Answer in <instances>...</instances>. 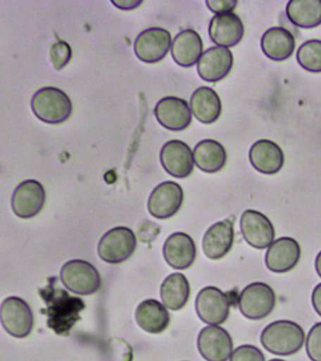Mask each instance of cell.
<instances>
[{
  "label": "cell",
  "mask_w": 321,
  "mask_h": 361,
  "mask_svg": "<svg viewBox=\"0 0 321 361\" xmlns=\"http://www.w3.org/2000/svg\"><path fill=\"white\" fill-rule=\"evenodd\" d=\"M227 154L224 146L218 141L205 140L194 149V161L197 168L206 173H216L227 163Z\"/></svg>",
  "instance_id": "obj_26"
},
{
  "label": "cell",
  "mask_w": 321,
  "mask_h": 361,
  "mask_svg": "<svg viewBox=\"0 0 321 361\" xmlns=\"http://www.w3.org/2000/svg\"><path fill=\"white\" fill-rule=\"evenodd\" d=\"M249 159L253 168L262 174L278 173L284 164L283 149L277 143L260 140L253 143L249 151Z\"/></svg>",
  "instance_id": "obj_20"
},
{
  "label": "cell",
  "mask_w": 321,
  "mask_h": 361,
  "mask_svg": "<svg viewBox=\"0 0 321 361\" xmlns=\"http://www.w3.org/2000/svg\"><path fill=\"white\" fill-rule=\"evenodd\" d=\"M197 348L207 361H227L232 354V338L222 327L206 326L197 338Z\"/></svg>",
  "instance_id": "obj_12"
},
{
  "label": "cell",
  "mask_w": 321,
  "mask_h": 361,
  "mask_svg": "<svg viewBox=\"0 0 321 361\" xmlns=\"http://www.w3.org/2000/svg\"><path fill=\"white\" fill-rule=\"evenodd\" d=\"M312 304L315 312L321 317V283L317 284L313 290Z\"/></svg>",
  "instance_id": "obj_35"
},
{
  "label": "cell",
  "mask_w": 321,
  "mask_h": 361,
  "mask_svg": "<svg viewBox=\"0 0 321 361\" xmlns=\"http://www.w3.org/2000/svg\"><path fill=\"white\" fill-rule=\"evenodd\" d=\"M202 53L201 37L193 30H183L177 34L171 45V54L174 61L183 68H190L196 65L201 58Z\"/></svg>",
  "instance_id": "obj_22"
},
{
  "label": "cell",
  "mask_w": 321,
  "mask_h": 361,
  "mask_svg": "<svg viewBox=\"0 0 321 361\" xmlns=\"http://www.w3.org/2000/svg\"><path fill=\"white\" fill-rule=\"evenodd\" d=\"M238 2L235 0H211V1H206L208 10L213 11L216 16L219 14L232 13L235 10Z\"/></svg>",
  "instance_id": "obj_33"
},
{
  "label": "cell",
  "mask_w": 321,
  "mask_h": 361,
  "mask_svg": "<svg viewBox=\"0 0 321 361\" xmlns=\"http://www.w3.org/2000/svg\"><path fill=\"white\" fill-rule=\"evenodd\" d=\"M72 59V49L70 45L63 41H59L51 48V59L56 70L66 66Z\"/></svg>",
  "instance_id": "obj_31"
},
{
  "label": "cell",
  "mask_w": 321,
  "mask_h": 361,
  "mask_svg": "<svg viewBox=\"0 0 321 361\" xmlns=\"http://www.w3.org/2000/svg\"><path fill=\"white\" fill-rule=\"evenodd\" d=\"M241 231L245 241L258 250L269 247L275 241V230L272 221L258 211L249 209L244 212Z\"/></svg>",
  "instance_id": "obj_11"
},
{
  "label": "cell",
  "mask_w": 321,
  "mask_h": 361,
  "mask_svg": "<svg viewBox=\"0 0 321 361\" xmlns=\"http://www.w3.org/2000/svg\"><path fill=\"white\" fill-rule=\"evenodd\" d=\"M315 267L318 276L321 278V251L317 254V258H315Z\"/></svg>",
  "instance_id": "obj_36"
},
{
  "label": "cell",
  "mask_w": 321,
  "mask_h": 361,
  "mask_svg": "<svg viewBox=\"0 0 321 361\" xmlns=\"http://www.w3.org/2000/svg\"><path fill=\"white\" fill-rule=\"evenodd\" d=\"M47 305L48 326L56 333L66 335L75 322L84 305L81 299L73 298L63 290L50 286L39 290Z\"/></svg>",
  "instance_id": "obj_1"
},
{
  "label": "cell",
  "mask_w": 321,
  "mask_h": 361,
  "mask_svg": "<svg viewBox=\"0 0 321 361\" xmlns=\"http://www.w3.org/2000/svg\"><path fill=\"white\" fill-rule=\"evenodd\" d=\"M45 203L44 186L34 180L20 183L13 196L14 213L21 219H31L42 211Z\"/></svg>",
  "instance_id": "obj_16"
},
{
  "label": "cell",
  "mask_w": 321,
  "mask_h": 361,
  "mask_svg": "<svg viewBox=\"0 0 321 361\" xmlns=\"http://www.w3.org/2000/svg\"><path fill=\"white\" fill-rule=\"evenodd\" d=\"M231 299L218 288L208 286L200 290L196 301L197 315L206 324L217 326L229 316Z\"/></svg>",
  "instance_id": "obj_7"
},
{
  "label": "cell",
  "mask_w": 321,
  "mask_h": 361,
  "mask_svg": "<svg viewBox=\"0 0 321 361\" xmlns=\"http://www.w3.org/2000/svg\"><path fill=\"white\" fill-rule=\"evenodd\" d=\"M234 243V226L230 219L215 223L206 231L203 238V250L211 259H219L227 255Z\"/></svg>",
  "instance_id": "obj_21"
},
{
  "label": "cell",
  "mask_w": 321,
  "mask_h": 361,
  "mask_svg": "<svg viewBox=\"0 0 321 361\" xmlns=\"http://www.w3.org/2000/svg\"><path fill=\"white\" fill-rule=\"evenodd\" d=\"M191 109L200 123H215L222 113L221 99L211 87H200L191 95Z\"/></svg>",
  "instance_id": "obj_25"
},
{
  "label": "cell",
  "mask_w": 321,
  "mask_h": 361,
  "mask_svg": "<svg viewBox=\"0 0 321 361\" xmlns=\"http://www.w3.org/2000/svg\"><path fill=\"white\" fill-rule=\"evenodd\" d=\"M230 361H265V357L258 347L245 344L234 350Z\"/></svg>",
  "instance_id": "obj_32"
},
{
  "label": "cell",
  "mask_w": 321,
  "mask_h": 361,
  "mask_svg": "<svg viewBox=\"0 0 321 361\" xmlns=\"http://www.w3.org/2000/svg\"><path fill=\"white\" fill-rule=\"evenodd\" d=\"M306 333L295 322L278 320L268 324L261 333L260 341L268 352L276 355L297 354L303 346Z\"/></svg>",
  "instance_id": "obj_2"
},
{
  "label": "cell",
  "mask_w": 321,
  "mask_h": 361,
  "mask_svg": "<svg viewBox=\"0 0 321 361\" xmlns=\"http://www.w3.org/2000/svg\"><path fill=\"white\" fill-rule=\"evenodd\" d=\"M295 47L294 36L284 27L270 28L261 38L262 51L270 61H287L294 53Z\"/></svg>",
  "instance_id": "obj_23"
},
{
  "label": "cell",
  "mask_w": 321,
  "mask_h": 361,
  "mask_svg": "<svg viewBox=\"0 0 321 361\" xmlns=\"http://www.w3.org/2000/svg\"><path fill=\"white\" fill-rule=\"evenodd\" d=\"M301 245L292 237H281L272 242L265 256L268 269L273 273H287L300 262Z\"/></svg>",
  "instance_id": "obj_13"
},
{
  "label": "cell",
  "mask_w": 321,
  "mask_h": 361,
  "mask_svg": "<svg viewBox=\"0 0 321 361\" xmlns=\"http://www.w3.org/2000/svg\"><path fill=\"white\" fill-rule=\"evenodd\" d=\"M112 4L122 11H132L139 7L143 1L141 0H112Z\"/></svg>",
  "instance_id": "obj_34"
},
{
  "label": "cell",
  "mask_w": 321,
  "mask_h": 361,
  "mask_svg": "<svg viewBox=\"0 0 321 361\" xmlns=\"http://www.w3.org/2000/svg\"><path fill=\"white\" fill-rule=\"evenodd\" d=\"M171 42L170 33L165 28H148L142 31L135 39V56L146 63H157L168 55Z\"/></svg>",
  "instance_id": "obj_9"
},
{
  "label": "cell",
  "mask_w": 321,
  "mask_h": 361,
  "mask_svg": "<svg viewBox=\"0 0 321 361\" xmlns=\"http://www.w3.org/2000/svg\"><path fill=\"white\" fill-rule=\"evenodd\" d=\"M208 35L213 44L228 49L239 44L244 38V23L236 14H219L210 20Z\"/></svg>",
  "instance_id": "obj_18"
},
{
  "label": "cell",
  "mask_w": 321,
  "mask_h": 361,
  "mask_svg": "<svg viewBox=\"0 0 321 361\" xmlns=\"http://www.w3.org/2000/svg\"><path fill=\"white\" fill-rule=\"evenodd\" d=\"M163 252L166 262L171 267L184 270L194 264L196 247L193 238L187 233H175L166 239Z\"/></svg>",
  "instance_id": "obj_19"
},
{
  "label": "cell",
  "mask_w": 321,
  "mask_h": 361,
  "mask_svg": "<svg viewBox=\"0 0 321 361\" xmlns=\"http://www.w3.org/2000/svg\"><path fill=\"white\" fill-rule=\"evenodd\" d=\"M233 67V54L227 48H208L197 64V73L203 80L216 83L228 75Z\"/></svg>",
  "instance_id": "obj_17"
},
{
  "label": "cell",
  "mask_w": 321,
  "mask_h": 361,
  "mask_svg": "<svg viewBox=\"0 0 321 361\" xmlns=\"http://www.w3.org/2000/svg\"><path fill=\"white\" fill-rule=\"evenodd\" d=\"M183 200L184 193L179 183L170 180L160 183L149 197V214L158 219H170L180 211Z\"/></svg>",
  "instance_id": "obj_10"
},
{
  "label": "cell",
  "mask_w": 321,
  "mask_h": 361,
  "mask_svg": "<svg viewBox=\"0 0 321 361\" xmlns=\"http://www.w3.org/2000/svg\"><path fill=\"white\" fill-rule=\"evenodd\" d=\"M239 310L250 320H261L275 310L276 295L264 282H253L245 287L239 296Z\"/></svg>",
  "instance_id": "obj_5"
},
{
  "label": "cell",
  "mask_w": 321,
  "mask_h": 361,
  "mask_svg": "<svg viewBox=\"0 0 321 361\" xmlns=\"http://www.w3.org/2000/svg\"><path fill=\"white\" fill-rule=\"evenodd\" d=\"M135 320L138 326L145 331L159 334L168 329L170 323V315L160 302L148 299L138 305Z\"/></svg>",
  "instance_id": "obj_24"
},
{
  "label": "cell",
  "mask_w": 321,
  "mask_h": 361,
  "mask_svg": "<svg viewBox=\"0 0 321 361\" xmlns=\"http://www.w3.org/2000/svg\"><path fill=\"white\" fill-rule=\"evenodd\" d=\"M158 123L170 131H182L190 126L191 113L187 102L168 96L160 99L154 109Z\"/></svg>",
  "instance_id": "obj_15"
},
{
  "label": "cell",
  "mask_w": 321,
  "mask_h": 361,
  "mask_svg": "<svg viewBox=\"0 0 321 361\" xmlns=\"http://www.w3.org/2000/svg\"><path fill=\"white\" fill-rule=\"evenodd\" d=\"M270 361H286V360H278V358H275V360H270Z\"/></svg>",
  "instance_id": "obj_37"
},
{
  "label": "cell",
  "mask_w": 321,
  "mask_h": 361,
  "mask_svg": "<svg viewBox=\"0 0 321 361\" xmlns=\"http://www.w3.org/2000/svg\"><path fill=\"white\" fill-rule=\"evenodd\" d=\"M306 353L312 361H321V322L310 329L306 338Z\"/></svg>",
  "instance_id": "obj_30"
},
{
  "label": "cell",
  "mask_w": 321,
  "mask_h": 361,
  "mask_svg": "<svg viewBox=\"0 0 321 361\" xmlns=\"http://www.w3.org/2000/svg\"><path fill=\"white\" fill-rule=\"evenodd\" d=\"M297 61L310 73H321V41L309 39L303 42L297 51Z\"/></svg>",
  "instance_id": "obj_29"
},
{
  "label": "cell",
  "mask_w": 321,
  "mask_h": 361,
  "mask_svg": "<svg viewBox=\"0 0 321 361\" xmlns=\"http://www.w3.org/2000/svg\"><path fill=\"white\" fill-rule=\"evenodd\" d=\"M62 283L68 290L80 295H89L100 290L101 279L94 265L84 259H73L62 267Z\"/></svg>",
  "instance_id": "obj_4"
},
{
  "label": "cell",
  "mask_w": 321,
  "mask_h": 361,
  "mask_svg": "<svg viewBox=\"0 0 321 361\" xmlns=\"http://www.w3.org/2000/svg\"><path fill=\"white\" fill-rule=\"evenodd\" d=\"M286 13L287 19L296 27H317L321 25V0H290Z\"/></svg>",
  "instance_id": "obj_27"
},
{
  "label": "cell",
  "mask_w": 321,
  "mask_h": 361,
  "mask_svg": "<svg viewBox=\"0 0 321 361\" xmlns=\"http://www.w3.org/2000/svg\"><path fill=\"white\" fill-rule=\"evenodd\" d=\"M0 320L6 331L13 337H27L33 327V313L27 302L19 298H8L0 307Z\"/></svg>",
  "instance_id": "obj_8"
},
{
  "label": "cell",
  "mask_w": 321,
  "mask_h": 361,
  "mask_svg": "<svg viewBox=\"0 0 321 361\" xmlns=\"http://www.w3.org/2000/svg\"><path fill=\"white\" fill-rule=\"evenodd\" d=\"M137 245V236L131 228H114L107 231L99 242V256L107 264H120L134 254Z\"/></svg>",
  "instance_id": "obj_6"
},
{
  "label": "cell",
  "mask_w": 321,
  "mask_h": 361,
  "mask_svg": "<svg viewBox=\"0 0 321 361\" xmlns=\"http://www.w3.org/2000/svg\"><path fill=\"white\" fill-rule=\"evenodd\" d=\"M190 293V284L182 273L171 274L160 286V298L165 307L172 310H182L187 303Z\"/></svg>",
  "instance_id": "obj_28"
},
{
  "label": "cell",
  "mask_w": 321,
  "mask_h": 361,
  "mask_svg": "<svg viewBox=\"0 0 321 361\" xmlns=\"http://www.w3.org/2000/svg\"><path fill=\"white\" fill-rule=\"evenodd\" d=\"M160 161L165 171L175 178L183 179L194 171V155L190 147L180 140H170L163 146Z\"/></svg>",
  "instance_id": "obj_14"
},
{
  "label": "cell",
  "mask_w": 321,
  "mask_h": 361,
  "mask_svg": "<svg viewBox=\"0 0 321 361\" xmlns=\"http://www.w3.org/2000/svg\"><path fill=\"white\" fill-rule=\"evenodd\" d=\"M33 112L44 123L58 124L64 123L73 112L72 101L63 90L47 87L39 90L31 102Z\"/></svg>",
  "instance_id": "obj_3"
}]
</instances>
